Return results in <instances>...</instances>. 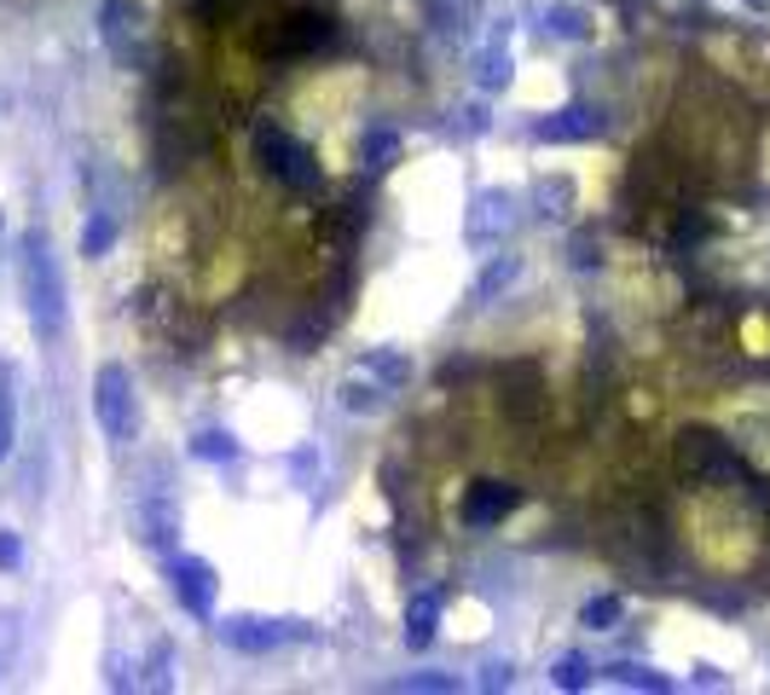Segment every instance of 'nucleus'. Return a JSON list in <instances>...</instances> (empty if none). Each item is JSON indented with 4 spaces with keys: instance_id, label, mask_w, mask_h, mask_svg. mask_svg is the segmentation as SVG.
<instances>
[{
    "instance_id": "1",
    "label": "nucleus",
    "mask_w": 770,
    "mask_h": 695,
    "mask_svg": "<svg viewBox=\"0 0 770 695\" xmlns=\"http://www.w3.org/2000/svg\"><path fill=\"white\" fill-rule=\"evenodd\" d=\"M690 545L706 568L719 574H742L759 557V516L748 505V492H735L730 476L713 481H695V499H690Z\"/></svg>"
},
{
    "instance_id": "2",
    "label": "nucleus",
    "mask_w": 770,
    "mask_h": 695,
    "mask_svg": "<svg viewBox=\"0 0 770 695\" xmlns=\"http://www.w3.org/2000/svg\"><path fill=\"white\" fill-rule=\"evenodd\" d=\"M678 157L690 163V174H713V180H735L742 163H753V139H748V123L742 110L724 105V99H701L690 94L684 110H678Z\"/></svg>"
},
{
    "instance_id": "3",
    "label": "nucleus",
    "mask_w": 770,
    "mask_h": 695,
    "mask_svg": "<svg viewBox=\"0 0 770 695\" xmlns=\"http://www.w3.org/2000/svg\"><path fill=\"white\" fill-rule=\"evenodd\" d=\"M18 284H23V307L36 336H58L65 331V273H58L52 238L41 226H29L18 238Z\"/></svg>"
},
{
    "instance_id": "4",
    "label": "nucleus",
    "mask_w": 770,
    "mask_h": 695,
    "mask_svg": "<svg viewBox=\"0 0 770 695\" xmlns=\"http://www.w3.org/2000/svg\"><path fill=\"white\" fill-rule=\"evenodd\" d=\"M337 41V18L324 7H284L255 23V52L261 58H302Z\"/></svg>"
},
{
    "instance_id": "5",
    "label": "nucleus",
    "mask_w": 770,
    "mask_h": 695,
    "mask_svg": "<svg viewBox=\"0 0 770 695\" xmlns=\"http://www.w3.org/2000/svg\"><path fill=\"white\" fill-rule=\"evenodd\" d=\"M134 534L145 550L174 557V539H181V499L168 487V463H152L134 487Z\"/></svg>"
},
{
    "instance_id": "6",
    "label": "nucleus",
    "mask_w": 770,
    "mask_h": 695,
    "mask_svg": "<svg viewBox=\"0 0 770 695\" xmlns=\"http://www.w3.org/2000/svg\"><path fill=\"white\" fill-rule=\"evenodd\" d=\"M255 157H261V168L273 174L279 186H290V192H313V186L324 180L319 157H313L295 134H284V128H273V123H255Z\"/></svg>"
},
{
    "instance_id": "7",
    "label": "nucleus",
    "mask_w": 770,
    "mask_h": 695,
    "mask_svg": "<svg viewBox=\"0 0 770 695\" xmlns=\"http://www.w3.org/2000/svg\"><path fill=\"white\" fill-rule=\"evenodd\" d=\"M99 36H105L116 65H128V70L152 65V23H145L139 0H105L99 7Z\"/></svg>"
},
{
    "instance_id": "8",
    "label": "nucleus",
    "mask_w": 770,
    "mask_h": 695,
    "mask_svg": "<svg viewBox=\"0 0 770 695\" xmlns=\"http://www.w3.org/2000/svg\"><path fill=\"white\" fill-rule=\"evenodd\" d=\"M94 412L110 447H128L139 434V405H134V376L123 365H99L94 376Z\"/></svg>"
},
{
    "instance_id": "9",
    "label": "nucleus",
    "mask_w": 770,
    "mask_h": 695,
    "mask_svg": "<svg viewBox=\"0 0 770 695\" xmlns=\"http://www.w3.org/2000/svg\"><path fill=\"white\" fill-rule=\"evenodd\" d=\"M221 637L238 655H273L284 644H308L313 626L308 620H266V615H226L221 620Z\"/></svg>"
},
{
    "instance_id": "10",
    "label": "nucleus",
    "mask_w": 770,
    "mask_h": 695,
    "mask_svg": "<svg viewBox=\"0 0 770 695\" xmlns=\"http://www.w3.org/2000/svg\"><path fill=\"white\" fill-rule=\"evenodd\" d=\"M706 52H713V65L730 76V81H742L753 87V94L770 99V41H742V36H713L706 41Z\"/></svg>"
},
{
    "instance_id": "11",
    "label": "nucleus",
    "mask_w": 770,
    "mask_h": 695,
    "mask_svg": "<svg viewBox=\"0 0 770 695\" xmlns=\"http://www.w3.org/2000/svg\"><path fill=\"white\" fill-rule=\"evenodd\" d=\"M215 568L203 562V557H168V591H174V603L186 608L192 620H209L215 615Z\"/></svg>"
},
{
    "instance_id": "12",
    "label": "nucleus",
    "mask_w": 770,
    "mask_h": 695,
    "mask_svg": "<svg viewBox=\"0 0 770 695\" xmlns=\"http://www.w3.org/2000/svg\"><path fill=\"white\" fill-rule=\"evenodd\" d=\"M730 434H735V452L753 458L770 476V389H748V400L730 412Z\"/></svg>"
},
{
    "instance_id": "13",
    "label": "nucleus",
    "mask_w": 770,
    "mask_h": 695,
    "mask_svg": "<svg viewBox=\"0 0 770 695\" xmlns=\"http://www.w3.org/2000/svg\"><path fill=\"white\" fill-rule=\"evenodd\" d=\"M498 400H505V412L516 418V423H539V412H545V400H550V389H545V371L539 365H527V360H510L505 371H498Z\"/></svg>"
},
{
    "instance_id": "14",
    "label": "nucleus",
    "mask_w": 770,
    "mask_h": 695,
    "mask_svg": "<svg viewBox=\"0 0 770 695\" xmlns=\"http://www.w3.org/2000/svg\"><path fill=\"white\" fill-rule=\"evenodd\" d=\"M510 226H516V197L510 192H481L476 203H469V215H464V238L476 249H487V244L505 238Z\"/></svg>"
},
{
    "instance_id": "15",
    "label": "nucleus",
    "mask_w": 770,
    "mask_h": 695,
    "mask_svg": "<svg viewBox=\"0 0 770 695\" xmlns=\"http://www.w3.org/2000/svg\"><path fill=\"white\" fill-rule=\"evenodd\" d=\"M597 134H603L597 105H562L556 116L533 123V139H545V145H574V139H597Z\"/></svg>"
},
{
    "instance_id": "16",
    "label": "nucleus",
    "mask_w": 770,
    "mask_h": 695,
    "mask_svg": "<svg viewBox=\"0 0 770 695\" xmlns=\"http://www.w3.org/2000/svg\"><path fill=\"white\" fill-rule=\"evenodd\" d=\"M522 505V487L510 481H476L464 499V528H493V521H505L510 510Z\"/></svg>"
},
{
    "instance_id": "17",
    "label": "nucleus",
    "mask_w": 770,
    "mask_h": 695,
    "mask_svg": "<svg viewBox=\"0 0 770 695\" xmlns=\"http://www.w3.org/2000/svg\"><path fill=\"white\" fill-rule=\"evenodd\" d=\"M389 383H382V376H371L365 365H353L348 376H342V389H337V400L348 405V412H382V405H389Z\"/></svg>"
},
{
    "instance_id": "18",
    "label": "nucleus",
    "mask_w": 770,
    "mask_h": 695,
    "mask_svg": "<svg viewBox=\"0 0 770 695\" xmlns=\"http://www.w3.org/2000/svg\"><path fill=\"white\" fill-rule=\"evenodd\" d=\"M435 626H440V591H418V597H411V608H406V644L429 649Z\"/></svg>"
},
{
    "instance_id": "19",
    "label": "nucleus",
    "mask_w": 770,
    "mask_h": 695,
    "mask_svg": "<svg viewBox=\"0 0 770 695\" xmlns=\"http://www.w3.org/2000/svg\"><path fill=\"white\" fill-rule=\"evenodd\" d=\"M18 447V371L12 360H0V458H12Z\"/></svg>"
},
{
    "instance_id": "20",
    "label": "nucleus",
    "mask_w": 770,
    "mask_h": 695,
    "mask_svg": "<svg viewBox=\"0 0 770 695\" xmlns=\"http://www.w3.org/2000/svg\"><path fill=\"white\" fill-rule=\"evenodd\" d=\"M516 273H522V261H516V255H493V261H487V273L476 278V290H469V302L487 307L493 296H505V290L516 284Z\"/></svg>"
},
{
    "instance_id": "21",
    "label": "nucleus",
    "mask_w": 770,
    "mask_h": 695,
    "mask_svg": "<svg viewBox=\"0 0 770 695\" xmlns=\"http://www.w3.org/2000/svg\"><path fill=\"white\" fill-rule=\"evenodd\" d=\"M429 23L447 29V36H469V23H476V0H429Z\"/></svg>"
},
{
    "instance_id": "22",
    "label": "nucleus",
    "mask_w": 770,
    "mask_h": 695,
    "mask_svg": "<svg viewBox=\"0 0 770 695\" xmlns=\"http://www.w3.org/2000/svg\"><path fill=\"white\" fill-rule=\"evenodd\" d=\"M371 376H382V383H389V389H406L411 383V360L406 354H394V348H371V354L360 360Z\"/></svg>"
},
{
    "instance_id": "23",
    "label": "nucleus",
    "mask_w": 770,
    "mask_h": 695,
    "mask_svg": "<svg viewBox=\"0 0 770 695\" xmlns=\"http://www.w3.org/2000/svg\"><path fill=\"white\" fill-rule=\"evenodd\" d=\"M476 76H481V87H510V76H516V58H510L505 36H493V47L481 52V65H476Z\"/></svg>"
},
{
    "instance_id": "24",
    "label": "nucleus",
    "mask_w": 770,
    "mask_h": 695,
    "mask_svg": "<svg viewBox=\"0 0 770 695\" xmlns=\"http://www.w3.org/2000/svg\"><path fill=\"white\" fill-rule=\"evenodd\" d=\"M533 203H539V215H568V203H574V180L568 174H556V180H539L533 186Z\"/></svg>"
},
{
    "instance_id": "25",
    "label": "nucleus",
    "mask_w": 770,
    "mask_h": 695,
    "mask_svg": "<svg viewBox=\"0 0 770 695\" xmlns=\"http://www.w3.org/2000/svg\"><path fill=\"white\" fill-rule=\"evenodd\" d=\"M110 244H116V221L110 209H94L81 226V255H110Z\"/></svg>"
},
{
    "instance_id": "26",
    "label": "nucleus",
    "mask_w": 770,
    "mask_h": 695,
    "mask_svg": "<svg viewBox=\"0 0 770 695\" xmlns=\"http://www.w3.org/2000/svg\"><path fill=\"white\" fill-rule=\"evenodd\" d=\"M608 678H614V684H626V689H672V684L655 673V666H637V660H614V666H608Z\"/></svg>"
},
{
    "instance_id": "27",
    "label": "nucleus",
    "mask_w": 770,
    "mask_h": 695,
    "mask_svg": "<svg viewBox=\"0 0 770 695\" xmlns=\"http://www.w3.org/2000/svg\"><path fill=\"white\" fill-rule=\"evenodd\" d=\"M620 615H626V603H620V597H591V603L579 608V626H585V632H608Z\"/></svg>"
},
{
    "instance_id": "28",
    "label": "nucleus",
    "mask_w": 770,
    "mask_h": 695,
    "mask_svg": "<svg viewBox=\"0 0 770 695\" xmlns=\"http://www.w3.org/2000/svg\"><path fill=\"white\" fill-rule=\"evenodd\" d=\"M192 458H209V463H232V458H238V441H232V434H221V429H203L197 441H192Z\"/></svg>"
},
{
    "instance_id": "29",
    "label": "nucleus",
    "mask_w": 770,
    "mask_h": 695,
    "mask_svg": "<svg viewBox=\"0 0 770 695\" xmlns=\"http://www.w3.org/2000/svg\"><path fill=\"white\" fill-rule=\"evenodd\" d=\"M360 157H365L371 168H389V163L400 157V139H394L389 128H371V134H365V145H360Z\"/></svg>"
},
{
    "instance_id": "30",
    "label": "nucleus",
    "mask_w": 770,
    "mask_h": 695,
    "mask_svg": "<svg viewBox=\"0 0 770 695\" xmlns=\"http://www.w3.org/2000/svg\"><path fill=\"white\" fill-rule=\"evenodd\" d=\"M12 660H18V615H12V608H0V684H7Z\"/></svg>"
},
{
    "instance_id": "31",
    "label": "nucleus",
    "mask_w": 770,
    "mask_h": 695,
    "mask_svg": "<svg viewBox=\"0 0 770 695\" xmlns=\"http://www.w3.org/2000/svg\"><path fill=\"white\" fill-rule=\"evenodd\" d=\"M394 689H423V695H452V689H458V678H452V673H411V678H400Z\"/></svg>"
},
{
    "instance_id": "32",
    "label": "nucleus",
    "mask_w": 770,
    "mask_h": 695,
    "mask_svg": "<svg viewBox=\"0 0 770 695\" xmlns=\"http://www.w3.org/2000/svg\"><path fill=\"white\" fill-rule=\"evenodd\" d=\"M585 684H591V666L579 655H562L556 660V689H585Z\"/></svg>"
},
{
    "instance_id": "33",
    "label": "nucleus",
    "mask_w": 770,
    "mask_h": 695,
    "mask_svg": "<svg viewBox=\"0 0 770 695\" xmlns=\"http://www.w3.org/2000/svg\"><path fill=\"white\" fill-rule=\"evenodd\" d=\"M250 0H192V12L203 18V23H226L232 12H244Z\"/></svg>"
},
{
    "instance_id": "34",
    "label": "nucleus",
    "mask_w": 770,
    "mask_h": 695,
    "mask_svg": "<svg viewBox=\"0 0 770 695\" xmlns=\"http://www.w3.org/2000/svg\"><path fill=\"white\" fill-rule=\"evenodd\" d=\"M545 23L556 29V36H568V41H579V36H585V18H579V12H568V7L545 12Z\"/></svg>"
},
{
    "instance_id": "35",
    "label": "nucleus",
    "mask_w": 770,
    "mask_h": 695,
    "mask_svg": "<svg viewBox=\"0 0 770 695\" xmlns=\"http://www.w3.org/2000/svg\"><path fill=\"white\" fill-rule=\"evenodd\" d=\"M516 684V666L510 660H487L481 666V689H510Z\"/></svg>"
},
{
    "instance_id": "36",
    "label": "nucleus",
    "mask_w": 770,
    "mask_h": 695,
    "mask_svg": "<svg viewBox=\"0 0 770 695\" xmlns=\"http://www.w3.org/2000/svg\"><path fill=\"white\" fill-rule=\"evenodd\" d=\"M0 568H23V545H18V534H0Z\"/></svg>"
},
{
    "instance_id": "37",
    "label": "nucleus",
    "mask_w": 770,
    "mask_h": 695,
    "mask_svg": "<svg viewBox=\"0 0 770 695\" xmlns=\"http://www.w3.org/2000/svg\"><path fill=\"white\" fill-rule=\"evenodd\" d=\"M753 163H759V180L770 186V128L759 134V151H753Z\"/></svg>"
}]
</instances>
